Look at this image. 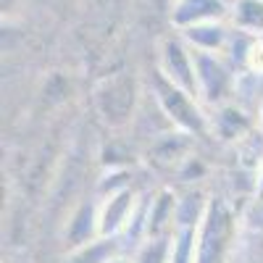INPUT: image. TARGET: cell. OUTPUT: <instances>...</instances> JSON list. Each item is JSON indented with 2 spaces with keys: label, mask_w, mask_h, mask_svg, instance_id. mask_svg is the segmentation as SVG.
<instances>
[{
  "label": "cell",
  "mask_w": 263,
  "mask_h": 263,
  "mask_svg": "<svg viewBox=\"0 0 263 263\" xmlns=\"http://www.w3.org/2000/svg\"><path fill=\"white\" fill-rule=\"evenodd\" d=\"M237 239V213L224 197H211L203 221L197 224L195 263H227Z\"/></svg>",
  "instance_id": "1"
},
{
  "label": "cell",
  "mask_w": 263,
  "mask_h": 263,
  "mask_svg": "<svg viewBox=\"0 0 263 263\" xmlns=\"http://www.w3.org/2000/svg\"><path fill=\"white\" fill-rule=\"evenodd\" d=\"M153 90H156L158 108L163 111V116L171 121L174 129L187 132V135H192V137H203V135L211 132V119L203 111L200 98H195L192 92L182 90V87H177V84H171L158 71H156Z\"/></svg>",
  "instance_id": "2"
},
{
  "label": "cell",
  "mask_w": 263,
  "mask_h": 263,
  "mask_svg": "<svg viewBox=\"0 0 263 263\" xmlns=\"http://www.w3.org/2000/svg\"><path fill=\"white\" fill-rule=\"evenodd\" d=\"M137 100H140V84L135 74H129V71L105 77L95 90V105H98L103 121L111 126H124L135 116Z\"/></svg>",
  "instance_id": "3"
},
{
  "label": "cell",
  "mask_w": 263,
  "mask_h": 263,
  "mask_svg": "<svg viewBox=\"0 0 263 263\" xmlns=\"http://www.w3.org/2000/svg\"><path fill=\"white\" fill-rule=\"evenodd\" d=\"M195 55V77H197V98L200 103L216 108L221 103H229V95L234 90V74L221 55L192 50Z\"/></svg>",
  "instance_id": "4"
},
{
  "label": "cell",
  "mask_w": 263,
  "mask_h": 263,
  "mask_svg": "<svg viewBox=\"0 0 263 263\" xmlns=\"http://www.w3.org/2000/svg\"><path fill=\"white\" fill-rule=\"evenodd\" d=\"M140 192L135 187H124L116 192L100 195L98 200V232L100 237L116 239L119 234L132 229V221L140 216Z\"/></svg>",
  "instance_id": "5"
},
{
  "label": "cell",
  "mask_w": 263,
  "mask_h": 263,
  "mask_svg": "<svg viewBox=\"0 0 263 263\" xmlns=\"http://www.w3.org/2000/svg\"><path fill=\"white\" fill-rule=\"evenodd\" d=\"M171 84L182 87L197 98V77H195V55L182 34H166L158 42V69Z\"/></svg>",
  "instance_id": "6"
},
{
  "label": "cell",
  "mask_w": 263,
  "mask_h": 263,
  "mask_svg": "<svg viewBox=\"0 0 263 263\" xmlns=\"http://www.w3.org/2000/svg\"><path fill=\"white\" fill-rule=\"evenodd\" d=\"M232 6L227 0H174L171 3V27L177 32H184L197 24L208 21H224L229 18Z\"/></svg>",
  "instance_id": "7"
},
{
  "label": "cell",
  "mask_w": 263,
  "mask_h": 263,
  "mask_svg": "<svg viewBox=\"0 0 263 263\" xmlns=\"http://www.w3.org/2000/svg\"><path fill=\"white\" fill-rule=\"evenodd\" d=\"M177 216H179V195L161 187L147 200L145 208V237H168L177 232Z\"/></svg>",
  "instance_id": "8"
},
{
  "label": "cell",
  "mask_w": 263,
  "mask_h": 263,
  "mask_svg": "<svg viewBox=\"0 0 263 263\" xmlns=\"http://www.w3.org/2000/svg\"><path fill=\"white\" fill-rule=\"evenodd\" d=\"M211 119V135L227 145H237L250 137L253 132V119L234 103H221L213 108Z\"/></svg>",
  "instance_id": "9"
},
{
  "label": "cell",
  "mask_w": 263,
  "mask_h": 263,
  "mask_svg": "<svg viewBox=\"0 0 263 263\" xmlns=\"http://www.w3.org/2000/svg\"><path fill=\"white\" fill-rule=\"evenodd\" d=\"M192 135H187V132H179V129H171L168 135H163L161 140L153 142L150 147V156L153 161H156L158 166H166V168H179L190 156H195L192 153Z\"/></svg>",
  "instance_id": "10"
},
{
  "label": "cell",
  "mask_w": 263,
  "mask_h": 263,
  "mask_svg": "<svg viewBox=\"0 0 263 263\" xmlns=\"http://www.w3.org/2000/svg\"><path fill=\"white\" fill-rule=\"evenodd\" d=\"M187 45L192 50H203V53H216V55H224L227 45H229V29L224 21H208V24H197L190 27L184 32H179Z\"/></svg>",
  "instance_id": "11"
},
{
  "label": "cell",
  "mask_w": 263,
  "mask_h": 263,
  "mask_svg": "<svg viewBox=\"0 0 263 263\" xmlns=\"http://www.w3.org/2000/svg\"><path fill=\"white\" fill-rule=\"evenodd\" d=\"M98 237H100V232H98V203H84L69 218L66 242H69V248H82V245L92 242Z\"/></svg>",
  "instance_id": "12"
},
{
  "label": "cell",
  "mask_w": 263,
  "mask_h": 263,
  "mask_svg": "<svg viewBox=\"0 0 263 263\" xmlns=\"http://www.w3.org/2000/svg\"><path fill=\"white\" fill-rule=\"evenodd\" d=\"M229 21L237 32L263 37V0H234Z\"/></svg>",
  "instance_id": "13"
},
{
  "label": "cell",
  "mask_w": 263,
  "mask_h": 263,
  "mask_svg": "<svg viewBox=\"0 0 263 263\" xmlns=\"http://www.w3.org/2000/svg\"><path fill=\"white\" fill-rule=\"evenodd\" d=\"M114 255H119L116 239L98 237L82 248H71V253L66 255V263H108Z\"/></svg>",
  "instance_id": "14"
},
{
  "label": "cell",
  "mask_w": 263,
  "mask_h": 263,
  "mask_svg": "<svg viewBox=\"0 0 263 263\" xmlns=\"http://www.w3.org/2000/svg\"><path fill=\"white\" fill-rule=\"evenodd\" d=\"M171 237H145L137 242L132 263H171Z\"/></svg>",
  "instance_id": "15"
},
{
  "label": "cell",
  "mask_w": 263,
  "mask_h": 263,
  "mask_svg": "<svg viewBox=\"0 0 263 263\" xmlns=\"http://www.w3.org/2000/svg\"><path fill=\"white\" fill-rule=\"evenodd\" d=\"M195 245H197V229L177 227L171 237V263H195Z\"/></svg>",
  "instance_id": "16"
},
{
  "label": "cell",
  "mask_w": 263,
  "mask_h": 263,
  "mask_svg": "<svg viewBox=\"0 0 263 263\" xmlns=\"http://www.w3.org/2000/svg\"><path fill=\"white\" fill-rule=\"evenodd\" d=\"M245 69L255 77H263V37H253L245 50Z\"/></svg>",
  "instance_id": "17"
},
{
  "label": "cell",
  "mask_w": 263,
  "mask_h": 263,
  "mask_svg": "<svg viewBox=\"0 0 263 263\" xmlns=\"http://www.w3.org/2000/svg\"><path fill=\"white\" fill-rule=\"evenodd\" d=\"M255 197H258V200H263V158L255 166Z\"/></svg>",
  "instance_id": "18"
},
{
  "label": "cell",
  "mask_w": 263,
  "mask_h": 263,
  "mask_svg": "<svg viewBox=\"0 0 263 263\" xmlns=\"http://www.w3.org/2000/svg\"><path fill=\"white\" fill-rule=\"evenodd\" d=\"M255 126L260 129V135H263V100H260V105H258V119H255Z\"/></svg>",
  "instance_id": "19"
},
{
  "label": "cell",
  "mask_w": 263,
  "mask_h": 263,
  "mask_svg": "<svg viewBox=\"0 0 263 263\" xmlns=\"http://www.w3.org/2000/svg\"><path fill=\"white\" fill-rule=\"evenodd\" d=\"M108 263H132V258H124V255H114Z\"/></svg>",
  "instance_id": "20"
},
{
  "label": "cell",
  "mask_w": 263,
  "mask_h": 263,
  "mask_svg": "<svg viewBox=\"0 0 263 263\" xmlns=\"http://www.w3.org/2000/svg\"><path fill=\"white\" fill-rule=\"evenodd\" d=\"M171 3H174V0H171Z\"/></svg>",
  "instance_id": "21"
}]
</instances>
